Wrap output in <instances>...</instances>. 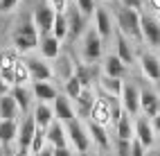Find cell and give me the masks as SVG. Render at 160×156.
<instances>
[{"label":"cell","instance_id":"cell-11","mask_svg":"<svg viewBox=\"0 0 160 156\" xmlns=\"http://www.w3.org/2000/svg\"><path fill=\"white\" fill-rule=\"evenodd\" d=\"M140 68H142V75L149 81H160V59L151 52H142L140 55Z\"/></svg>","mask_w":160,"mask_h":156},{"label":"cell","instance_id":"cell-4","mask_svg":"<svg viewBox=\"0 0 160 156\" xmlns=\"http://www.w3.org/2000/svg\"><path fill=\"white\" fill-rule=\"evenodd\" d=\"M54 18H57V12H54V9H52L48 3H45V5H38V7L34 9V16H32V20H34V25H36V29H38L41 36L52 34Z\"/></svg>","mask_w":160,"mask_h":156},{"label":"cell","instance_id":"cell-14","mask_svg":"<svg viewBox=\"0 0 160 156\" xmlns=\"http://www.w3.org/2000/svg\"><path fill=\"white\" fill-rule=\"evenodd\" d=\"M52 109H54V118L59 122H63V124H70L72 120H77V118H74V109H72L68 95H59L54 100V107H52Z\"/></svg>","mask_w":160,"mask_h":156},{"label":"cell","instance_id":"cell-37","mask_svg":"<svg viewBox=\"0 0 160 156\" xmlns=\"http://www.w3.org/2000/svg\"><path fill=\"white\" fill-rule=\"evenodd\" d=\"M115 154L117 156H131V140H117L115 143Z\"/></svg>","mask_w":160,"mask_h":156},{"label":"cell","instance_id":"cell-25","mask_svg":"<svg viewBox=\"0 0 160 156\" xmlns=\"http://www.w3.org/2000/svg\"><path fill=\"white\" fill-rule=\"evenodd\" d=\"M88 133H90V140H95L99 145V149H111V140H108V131L102 124H95V122H88Z\"/></svg>","mask_w":160,"mask_h":156},{"label":"cell","instance_id":"cell-41","mask_svg":"<svg viewBox=\"0 0 160 156\" xmlns=\"http://www.w3.org/2000/svg\"><path fill=\"white\" fill-rule=\"evenodd\" d=\"M122 7H129V9H142V0H122Z\"/></svg>","mask_w":160,"mask_h":156},{"label":"cell","instance_id":"cell-29","mask_svg":"<svg viewBox=\"0 0 160 156\" xmlns=\"http://www.w3.org/2000/svg\"><path fill=\"white\" fill-rule=\"evenodd\" d=\"M115 41H117V57H120L126 66L129 64H133V50H131V43L126 41V36L122 34V32H117V36H115Z\"/></svg>","mask_w":160,"mask_h":156},{"label":"cell","instance_id":"cell-7","mask_svg":"<svg viewBox=\"0 0 160 156\" xmlns=\"http://www.w3.org/2000/svg\"><path fill=\"white\" fill-rule=\"evenodd\" d=\"M140 27H142V39L147 43L151 48H160V20L149 14H140Z\"/></svg>","mask_w":160,"mask_h":156},{"label":"cell","instance_id":"cell-26","mask_svg":"<svg viewBox=\"0 0 160 156\" xmlns=\"http://www.w3.org/2000/svg\"><path fill=\"white\" fill-rule=\"evenodd\" d=\"M12 97L16 100L18 109L23 111V113H27L29 107H32V97H34V93H32L27 86H14L12 88Z\"/></svg>","mask_w":160,"mask_h":156},{"label":"cell","instance_id":"cell-28","mask_svg":"<svg viewBox=\"0 0 160 156\" xmlns=\"http://www.w3.org/2000/svg\"><path fill=\"white\" fill-rule=\"evenodd\" d=\"M99 86L104 91V95H111V97H122V88H124V81L122 79H115V77H102Z\"/></svg>","mask_w":160,"mask_h":156},{"label":"cell","instance_id":"cell-3","mask_svg":"<svg viewBox=\"0 0 160 156\" xmlns=\"http://www.w3.org/2000/svg\"><path fill=\"white\" fill-rule=\"evenodd\" d=\"M66 131H68V140L72 143V147L79 154L90 152V143H92L90 133H88V129H83V124L79 120H72L70 124H66Z\"/></svg>","mask_w":160,"mask_h":156},{"label":"cell","instance_id":"cell-50","mask_svg":"<svg viewBox=\"0 0 160 156\" xmlns=\"http://www.w3.org/2000/svg\"><path fill=\"white\" fill-rule=\"evenodd\" d=\"M147 156H153V154H151V152H149V154H147Z\"/></svg>","mask_w":160,"mask_h":156},{"label":"cell","instance_id":"cell-27","mask_svg":"<svg viewBox=\"0 0 160 156\" xmlns=\"http://www.w3.org/2000/svg\"><path fill=\"white\" fill-rule=\"evenodd\" d=\"M18 113H20V109H18L16 100L12 97V93L7 97H0V120H16Z\"/></svg>","mask_w":160,"mask_h":156},{"label":"cell","instance_id":"cell-21","mask_svg":"<svg viewBox=\"0 0 160 156\" xmlns=\"http://www.w3.org/2000/svg\"><path fill=\"white\" fill-rule=\"evenodd\" d=\"M32 116H34V120H36V127H38V129H48L50 124L57 120V118H54V109H52V107H48L45 102H38Z\"/></svg>","mask_w":160,"mask_h":156},{"label":"cell","instance_id":"cell-5","mask_svg":"<svg viewBox=\"0 0 160 156\" xmlns=\"http://www.w3.org/2000/svg\"><path fill=\"white\" fill-rule=\"evenodd\" d=\"M36 131H38V127H36V120H34V116H25L23 118V122H20V129H18V152L20 154H29V147H32V140H34V136H36Z\"/></svg>","mask_w":160,"mask_h":156},{"label":"cell","instance_id":"cell-2","mask_svg":"<svg viewBox=\"0 0 160 156\" xmlns=\"http://www.w3.org/2000/svg\"><path fill=\"white\" fill-rule=\"evenodd\" d=\"M38 43H41V39H38V29L34 25V20H27L14 32V45L18 52H29V50L38 48Z\"/></svg>","mask_w":160,"mask_h":156},{"label":"cell","instance_id":"cell-48","mask_svg":"<svg viewBox=\"0 0 160 156\" xmlns=\"http://www.w3.org/2000/svg\"><path fill=\"white\" fill-rule=\"evenodd\" d=\"M151 154H153V156H160V149H156V152H151Z\"/></svg>","mask_w":160,"mask_h":156},{"label":"cell","instance_id":"cell-33","mask_svg":"<svg viewBox=\"0 0 160 156\" xmlns=\"http://www.w3.org/2000/svg\"><path fill=\"white\" fill-rule=\"evenodd\" d=\"M52 34H54L59 41H63L70 34V27H68V16L66 14H57L54 18V27H52Z\"/></svg>","mask_w":160,"mask_h":156},{"label":"cell","instance_id":"cell-43","mask_svg":"<svg viewBox=\"0 0 160 156\" xmlns=\"http://www.w3.org/2000/svg\"><path fill=\"white\" fill-rule=\"evenodd\" d=\"M54 156H74L70 147H54Z\"/></svg>","mask_w":160,"mask_h":156},{"label":"cell","instance_id":"cell-6","mask_svg":"<svg viewBox=\"0 0 160 156\" xmlns=\"http://www.w3.org/2000/svg\"><path fill=\"white\" fill-rule=\"evenodd\" d=\"M102 50H104V41L97 34V29L95 27L86 29V34H83V59L86 61H97L102 57Z\"/></svg>","mask_w":160,"mask_h":156},{"label":"cell","instance_id":"cell-19","mask_svg":"<svg viewBox=\"0 0 160 156\" xmlns=\"http://www.w3.org/2000/svg\"><path fill=\"white\" fill-rule=\"evenodd\" d=\"M41 55H43L45 59H59L61 57V41L54 36V34H45L41 36Z\"/></svg>","mask_w":160,"mask_h":156},{"label":"cell","instance_id":"cell-36","mask_svg":"<svg viewBox=\"0 0 160 156\" xmlns=\"http://www.w3.org/2000/svg\"><path fill=\"white\" fill-rule=\"evenodd\" d=\"M77 9L83 16H90L97 12V5H95V0H77Z\"/></svg>","mask_w":160,"mask_h":156},{"label":"cell","instance_id":"cell-18","mask_svg":"<svg viewBox=\"0 0 160 156\" xmlns=\"http://www.w3.org/2000/svg\"><path fill=\"white\" fill-rule=\"evenodd\" d=\"M95 29L102 36V41L111 39V34H113V20H111V14L104 7H97V12H95Z\"/></svg>","mask_w":160,"mask_h":156},{"label":"cell","instance_id":"cell-23","mask_svg":"<svg viewBox=\"0 0 160 156\" xmlns=\"http://www.w3.org/2000/svg\"><path fill=\"white\" fill-rule=\"evenodd\" d=\"M115 133H117V140H133L135 138V122L131 120L129 113H124L120 118V122L115 124Z\"/></svg>","mask_w":160,"mask_h":156},{"label":"cell","instance_id":"cell-10","mask_svg":"<svg viewBox=\"0 0 160 156\" xmlns=\"http://www.w3.org/2000/svg\"><path fill=\"white\" fill-rule=\"evenodd\" d=\"M140 111L151 120L160 113V97L151 88H140Z\"/></svg>","mask_w":160,"mask_h":156},{"label":"cell","instance_id":"cell-30","mask_svg":"<svg viewBox=\"0 0 160 156\" xmlns=\"http://www.w3.org/2000/svg\"><path fill=\"white\" fill-rule=\"evenodd\" d=\"M27 81H32L27 61L25 59H18L16 66H14V86H27Z\"/></svg>","mask_w":160,"mask_h":156},{"label":"cell","instance_id":"cell-49","mask_svg":"<svg viewBox=\"0 0 160 156\" xmlns=\"http://www.w3.org/2000/svg\"><path fill=\"white\" fill-rule=\"evenodd\" d=\"M16 156H25V154H20V152H18V154H16Z\"/></svg>","mask_w":160,"mask_h":156},{"label":"cell","instance_id":"cell-22","mask_svg":"<svg viewBox=\"0 0 160 156\" xmlns=\"http://www.w3.org/2000/svg\"><path fill=\"white\" fill-rule=\"evenodd\" d=\"M32 93H34V97L38 100V102H54L57 97H59V93H57V88L50 84V81H34V86H32Z\"/></svg>","mask_w":160,"mask_h":156},{"label":"cell","instance_id":"cell-15","mask_svg":"<svg viewBox=\"0 0 160 156\" xmlns=\"http://www.w3.org/2000/svg\"><path fill=\"white\" fill-rule=\"evenodd\" d=\"M126 72H129V66H126L117 55H108V57L104 59V75H106V77L124 79Z\"/></svg>","mask_w":160,"mask_h":156},{"label":"cell","instance_id":"cell-46","mask_svg":"<svg viewBox=\"0 0 160 156\" xmlns=\"http://www.w3.org/2000/svg\"><path fill=\"white\" fill-rule=\"evenodd\" d=\"M149 5L153 7V12H156V14H160V0H149Z\"/></svg>","mask_w":160,"mask_h":156},{"label":"cell","instance_id":"cell-9","mask_svg":"<svg viewBox=\"0 0 160 156\" xmlns=\"http://www.w3.org/2000/svg\"><path fill=\"white\" fill-rule=\"evenodd\" d=\"M90 122L102 124V127H108V124H113L111 102H108V97H106V95L97 97V102H95V109H92V116H90Z\"/></svg>","mask_w":160,"mask_h":156},{"label":"cell","instance_id":"cell-16","mask_svg":"<svg viewBox=\"0 0 160 156\" xmlns=\"http://www.w3.org/2000/svg\"><path fill=\"white\" fill-rule=\"evenodd\" d=\"M45 133H48V145H52V147H68V131L63 127V122L54 120L45 129Z\"/></svg>","mask_w":160,"mask_h":156},{"label":"cell","instance_id":"cell-8","mask_svg":"<svg viewBox=\"0 0 160 156\" xmlns=\"http://www.w3.org/2000/svg\"><path fill=\"white\" fill-rule=\"evenodd\" d=\"M120 100H122L124 113H129V116H138V113H140V88H138L133 81H124Z\"/></svg>","mask_w":160,"mask_h":156},{"label":"cell","instance_id":"cell-12","mask_svg":"<svg viewBox=\"0 0 160 156\" xmlns=\"http://www.w3.org/2000/svg\"><path fill=\"white\" fill-rule=\"evenodd\" d=\"M66 16H68V27H70V34H68V36H70V39H77V36H81V34H86V16L77 9V5H74V7H68Z\"/></svg>","mask_w":160,"mask_h":156},{"label":"cell","instance_id":"cell-39","mask_svg":"<svg viewBox=\"0 0 160 156\" xmlns=\"http://www.w3.org/2000/svg\"><path fill=\"white\" fill-rule=\"evenodd\" d=\"M48 5L54 9L57 14H66L68 12V0H48Z\"/></svg>","mask_w":160,"mask_h":156},{"label":"cell","instance_id":"cell-35","mask_svg":"<svg viewBox=\"0 0 160 156\" xmlns=\"http://www.w3.org/2000/svg\"><path fill=\"white\" fill-rule=\"evenodd\" d=\"M81 91H83V86H81V81H79L77 77H70V79L66 81V95H68L70 100H77V97L81 95Z\"/></svg>","mask_w":160,"mask_h":156},{"label":"cell","instance_id":"cell-32","mask_svg":"<svg viewBox=\"0 0 160 156\" xmlns=\"http://www.w3.org/2000/svg\"><path fill=\"white\" fill-rule=\"evenodd\" d=\"M74 77L81 81V86H83V88H90L95 72H92V68L86 66V64H74Z\"/></svg>","mask_w":160,"mask_h":156},{"label":"cell","instance_id":"cell-40","mask_svg":"<svg viewBox=\"0 0 160 156\" xmlns=\"http://www.w3.org/2000/svg\"><path fill=\"white\" fill-rule=\"evenodd\" d=\"M18 5V0H0V12H12Z\"/></svg>","mask_w":160,"mask_h":156},{"label":"cell","instance_id":"cell-31","mask_svg":"<svg viewBox=\"0 0 160 156\" xmlns=\"http://www.w3.org/2000/svg\"><path fill=\"white\" fill-rule=\"evenodd\" d=\"M57 75H59L63 81H68L70 77H74V64L70 61V57L61 55V57L57 59Z\"/></svg>","mask_w":160,"mask_h":156},{"label":"cell","instance_id":"cell-45","mask_svg":"<svg viewBox=\"0 0 160 156\" xmlns=\"http://www.w3.org/2000/svg\"><path fill=\"white\" fill-rule=\"evenodd\" d=\"M151 124H153V131H158V133H160V113L151 120Z\"/></svg>","mask_w":160,"mask_h":156},{"label":"cell","instance_id":"cell-17","mask_svg":"<svg viewBox=\"0 0 160 156\" xmlns=\"http://www.w3.org/2000/svg\"><path fill=\"white\" fill-rule=\"evenodd\" d=\"M74 102H77V116L90 120L92 109H95V102H97V97H95L92 88H83V91H81V95L74 100Z\"/></svg>","mask_w":160,"mask_h":156},{"label":"cell","instance_id":"cell-42","mask_svg":"<svg viewBox=\"0 0 160 156\" xmlns=\"http://www.w3.org/2000/svg\"><path fill=\"white\" fill-rule=\"evenodd\" d=\"M12 88H14L12 84H7L5 79H0V97H7L9 93H12Z\"/></svg>","mask_w":160,"mask_h":156},{"label":"cell","instance_id":"cell-47","mask_svg":"<svg viewBox=\"0 0 160 156\" xmlns=\"http://www.w3.org/2000/svg\"><path fill=\"white\" fill-rule=\"evenodd\" d=\"M79 156H95V154H90V152H86V154H79Z\"/></svg>","mask_w":160,"mask_h":156},{"label":"cell","instance_id":"cell-1","mask_svg":"<svg viewBox=\"0 0 160 156\" xmlns=\"http://www.w3.org/2000/svg\"><path fill=\"white\" fill-rule=\"evenodd\" d=\"M115 20H117V32L124 36H131L135 41H142V27H140V12L129 7L115 9Z\"/></svg>","mask_w":160,"mask_h":156},{"label":"cell","instance_id":"cell-24","mask_svg":"<svg viewBox=\"0 0 160 156\" xmlns=\"http://www.w3.org/2000/svg\"><path fill=\"white\" fill-rule=\"evenodd\" d=\"M18 129H20V124L16 120H0V143L9 145V143L18 140Z\"/></svg>","mask_w":160,"mask_h":156},{"label":"cell","instance_id":"cell-34","mask_svg":"<svg viewBox=\"0 0 160 156\" xmlns=\"http://www.w3.org/2000/svg\"><path fill=\"white\" fill-rule=\"evenodd\" d=\"M48 147V133H45V129H38L36 131V136H34V140H32V147H29V154H34V156H38L41 152H43Z\"/></svg>","mask_w":160,"mask_h":156},{"label":"cell","instance_id":"cell-44","mask_svg":"<svg viewBox=\"0 0 160 156\" xmlns=\"http://www.w3.org/2000/svg\"><path fill=\"white\" fill-rule=\"evenodd\" d=\"M38 156H54V147H52V145H48V147H45L43 152H41Z\"/></svg>","mask_w":160,"mask_h":156},{"label":"cell","instance_id":"cell-20","mask_svg":"<svg viewBox=\"0 0 160 156\" xmlns=\"http://www.w3.org/2000/svg\"><path fill=\"white\" fill-rule=\"evenodd\" d=\"M27 61V68H29V75L32 81H48L52 79V68L41 59H25Z\"/></svg>","mask_w":160,"mask_h":156},{"label":"cell","instance_id":"cell-38","mask_svg":"<svg viewBox=\"0 0 160 156\" xmlns=\"http://www.w3.org/2000/svg\"><path fill=\"white\" fill-rule=\"evenodd\" d=\"M149 152H147V147L138 140V138H133L131 140V156H147Z\"/></svg>","mask_w":160,"mask_h":156},{"label":"cell","instance_id":"cell-13","mask_svg":"<svg viewBox=\"0 0 160 156\" xmlns=\"http://www.w3.org/2000/svg\"><path fill=\"white\" fill-rule=\"evenodd\" d=\"M135 138L140 140L144 147H153V124L149 122L147 116H138L135 118Z\"/></svg>","mask_w":160,"mask_h":156}]
</instances>
